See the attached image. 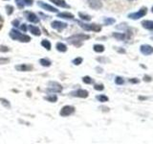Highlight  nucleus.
Masks as SVG:
<instances>
[{
    "instance_id": "f257e3e1",
    "label": "nucleus",
    "mask_w": 153,
    "mask_h": 144,
    "mask_svg": "<svg viewBox=\"0 0 153 144\" xmlns=\"http://www.w3.org/2000/svg\"><path fill=\"white\" fill-rule=\"evenodd\" d=\"M89 39H90L89 35L79 33V34H74L72 36L68 37V38H66V41L69 42L70 44L76 46V47H80V46L82 45V42Z\"/></svg>"
},
{
    "instance_id": "f03ea898",
    "label": "nucleus",
    "mask_w": 153,
    "mask_h": 144,
    "mask_svg": "<svg viewBox=\"0 0 153 144\" xmlns=\"http://www.w3.org/2000/svg\"><path fill=\"white\" fill-rule=\"evenodd\" d=\"M9 37L13 39V41H19V42H22V43H28L32 41V39H31L30 36L23 34V33L18 31V30L15 29V28L10 30Z\"/></svg>"
},
{
    "instance_id": "7ed1b4c3",
    "label": "nucleus",
    "mask_w": 153,
    "mask_h": 144,
    "mask_svg": "<svg viewBox=\"0 0 153 144\" xmlns=\"http://www.w3.org/2000/svg\"><path fill=\"white\" fill-rule=\"evenodd\" d=\"M76 22L80 25V28H82L84 30V31H87V32L92 31V32H96V33H99L101 31V25L96 24V23H85L80 20H76Z\"/></svg>"
},
{
    "instance_id": "20e7f679",
    "label": "nucleus",
    "mask_w": 153,
    "mask_h": 144,
    "mask_svg": "<svg viewBox=\"0 0 153 144\" xmlns=\"http://www.w3.org/2000/svg\"><path fill=\"white\" fill-rule=\"evenodd\" d=\"M62 89L63 86L59 83L55 81H50L48 82V86L46 89V92L48 94H51V93H60L62 91Z\"/></svg>"
},
{
    "instance_id": "39448f33",
    "label": "nucleus",
    "mask_w": 153,
    "mask_h": 144,
    "mask_svg": "<svg viewBox=\"0 0 153 144\" xmlns=\"http://www.w3.org/2000/svg\"><path fill=\"white\" fill-rule=\"evenodd\" d=\"M23 15L26 18L27 21H29L31 23H34V24H37V23L40 22V18H38L36 13L31 12V11H24L23 12Z\"/></svg>"
},
{
    "instance_id": "423d86ee",
    "label": "nucleus",
    "mask_w": 153,
    "mask_h": 144,
    "mask_svg": "<svg viewBox=\"0 0 153 144\" xmlns=\"http://www.w3.org/2000/svg\"><path fill=\"white\" fill-rule=\"evenodd\" d=\"M76 112V108L73 106H70V105H66V106H63L61 108L60 112H59V115L61 117H68L70 115H72Z\"/></svg>"
},
{
    "instance_id": "0eeeda50",
    "label": "nucleus",
    "mask_w": 153,
    "mask_h": 144,
    "mask_svg": "<svg viewBox=\"0 0 153 144\" xmlns=\"http://www.w3.org/2000/svg\"><path fill=\"white\" fill-rule=\"evenodd\" d=\"M147 14V7H143L139 10L138 12H135V13H131L129 14L127 16L130 19H133V20H137V19L141 18H144V16Z\"/></svg>"
},
{
    "instance_id": "6e6552de",
    "label": "nucleus",
    "mask_w": 153,
    "mask_h": 144,
    "mask_svg": "<svg viewBox=\"0 0 153 144\" xmlns=\"http://www.w3.org/2000/svg\"><path fill=\"white\" fill-rule=\"evenodd\" d=\"M70 96L72 97H77V98H82V99H85L89 96V92L88 90L86 89H76V90H73L69 93Z\"/></svg>"
},
{
    "instance_id": "1a4fd4ad",
    "label": "nucleus",
    "mask_w": 153,
    "mask_h": 144,
    "mask_svg": "<svg viewBox=\"0 0 153 144\" xmlns=\"http://www.w3.org/2000/svg\"><path fill=\"white\" fill-rule=\"evenodd\" d=\"M36 4H37V6H38L39 8H41L42 10H44V11H46V12L59 13V10H57L56 7H54V6L50 5V4H47V3H44L42 1H40V0L36 1Z\"/></svg>"
},
{
    "instance_id": "9d476101",
    "label": "nucleus",
    "mask_w": 153,
    "mask_h": 144,
    "mask_svg": "<svg viewBox=\"0 0 153 144\" xmlns=\"http://www.w3.org/2000/svg\"><path fill=\"white\" fill-rule=\"evenodd\" d=\"M51 27L59 32H62L64 29H66L68 27V24L66 22H62L59 20H54L51 22Z\"/></svg>"
},
{
    "instance_id": "9b49d317",
    "label": "nucleus",
    "mask_w": 153,
    "mask_h": 144,
    "mask_svg": "<svg viewBox=\"0 0 153 144\" xmlns=\"http://www.w3.org/2000/svg\"><path fill=\"white\" fill-rule=\"evenodd\" d=\"M15 68L16 71L19 72H30L33 71L34 65H31V63H20V65H16Z\"/></svg>"
},
{
    "instance_id": "f8f14e48",
    "label": "nucleus",
    "mask_w": 153,
    "mask_h": 144,
    "mask_svg": "<svg viewBox=\"0 0 153 144\" xmlns=\"http://www.w3.org/2000/svg\"><path fill=\"white\" fill-rule=\"evenodd\" d=\"M88 6L93 10H100L103 8V2L101 0H87Z\"/></svg>"
},
{
    "instance_id": "ddd939ff",
    "label": "nucleus",
    "mask_w": 153,
    "mask_h": 144,
    "mask_svg": "<svg viewBox=\"0 0 153 144\" xmlns=\"http://www.w3.org/2000/svg\"><path fill=\"white\" fill-rule=\"evenodd\" d=\"M140 51L143 55L149 56V55L153 54V47L149 44H143L140 46Z\"/></svg>"
},
{
    "instance_id": "4468645a",
    "label": "nucleus",
    "mask_w": 153,
    "mask_h": 144,
    "mask_svg": "<svg viewBox=\"0 0 153 144\" xmlns=\"http://www.w3.org/2000/svg\"><path fill=\"white\" fill-rule=\"evenodd\" d=\"M50 2H52L54 5H56L57 7L63 8V9H70L71 6L68 4L65 0H49Z\"/></svg>"
},
{
    "instance_id": "2eb2a0df",
    "label": "nucleus",
    "mask_w": 153,
    "mask_h": 144,
    "mask_svg": "<svg viewBox=\"0 0 153 144\" xmlns=\"http://www.w3.org/2000/svg\"><path fill=\"white\" fill-rule=\"evenodd\" d=\"M57 16L59 18L66 19V20H74L75 15L71 14L69 12H61V13H57Z\"/></svg>"
},
{
    "instance_id": "dca6fc26",
    "label": "nucleus",
    "mask_w": 153,
    "mask_h": 144,
    "mask_svg": "<svg viewBox=\"0 0 153 144\" xmlns=\"http://www.w3.org/2000/svg\"><path fill=\"white\" fill-rule=\"evenodd\" d=\"M28 31L32 34L33 36H36V37H40L41 36V31L40 29L37 27L36 25H28Z\"/></svg>"
},
{
    "instance_id": "f3484780",
    "label": "nucleus",
    "mask_w": 153,
    "mask_h": 144,
    "mask_svg": "<svg viewBox=\"0 0 153 144\" xmlns=\"http://www.w3.org/2000/svg\"><path fill=\"white\" fill-rule=\"evenodd\" d=\"M56 48H57V51L60 52V53H65V52H67V50H68L67 45L63 42H57Z\"/></svg>"
},
{
    "instance_id": "a211bd4d",
    "label": "nucleus",
    "mask_w": 153,
    "mask_h": 144,
    "mask_svg": "<svg viewBox=\"0 0 153 144\" xmlns=\"http://www.w3.org/2000/svg\"><path fill=\"white\" fill-rule=\"evenodd\" d=\"M141 24L145 29L153 31V21L152 20H143Z\"/></svg>"
},
{
    "instance_id": "6ab92c4d",
    "label": "nucleus",
    "mask_w": 153,
    "mask_h": 144,
    "mask_svg": "<svg viewBox=\"0 0 153 144\" xmlns=\"http://www.w3.org/2000/svg\"><path fill=\"white\" fill-rule=\"evenodd\" d=\"M40 44H41V46L43 48H45L47 51H50L51 48H52V44H51V41H48L47 39H42L41 41H40Z\"/></svg>"
},
{
    "instance_id": "aec40b11",
    "label": "nucleus",
    "mask_w": 153,
    "mask_h": 144,
    "mask_svg": "<svg viewBox=\"0 0 153 144\" xmlns=\"http://www.w3.org/2000/svg\"><path fill=\"white\" fill-rule=\"evenodd\" d=\"M43 99L46 100V101H48V102H51V103H56L57 101V96L56 94H53V93H51V94H48V95L44 96Z\"/></svg>"
},
{
    "instance_id": "412c9836",
    "label": "nucleus",
    "mask_w": 153,
    "mask_h": 144,
    "mask_svg": "<svg viewBox=\"0 0 153 144\" xmlns=\"http://www.w3.org/2000/svg\"><path fill=\"white\" fill-rule=\"evenodd\" d=\"M39 63L41 66H44V67H50L52 65V62L50 61L49 59L47 58H42L39 60Z\"/></svg>"
},
{
    "instance_id": "4be33fe9",
    "label": "nucleus",
    "mask_w": 153,
    "mask_h": 144,
    "mask_svg": "<svg viewBox=\"0 0 153 144\" xmlns=\"http://www.w3.org/2000/svg\"><path fill=\"white\" fill-rule=\"evenodd\" d=\"M112 37L116 39L117 41H124L125 38H126V35H125L124 33H117V32H115V33L112 34Z\"/></svg>"
},
{
    "instance_id": "5701e85b",
    "label": "nucleus",
    "mask_w": 153,
    "mask_h": 144,
    "mask_svg": "<svg viewBox=\"0 0 153 144\" xmlns=\"http://www.w3.org/2000/svg\"><path fill=\"white\" fill-rule=\"evenodd\" d=\"M93 50L96 53H103V52H104L105 47H104L103 44H94Z\"/></svg>"
},
{
    "instance_id": "b1692460",
    "label": "nucleus",
    "mask_w": 153,
    "mask_h": 144,
    "mask_svg": "<svg viewBox=\"0 0 153 144\" xmlns=\"http://www.w3.org/2000/svg\"><path fill=\"white\" fill-rule=\"evenodd\" d=\"M0 103H1V105L4 107L6 109H11V102L9 101L8 99H5V98H0Z\"/></svg>"
},
{
    "instance_id": "393cba45",
    "label": "nucleus",
    "mask_w": 153,
    "mask_h": 144,
    "mask_svg": "<svg viewBox=\"0 0 153 144\" xmlns=\"http://www.w3.org/2000/svg\"><path fill=\"white\" fill-rule=\"evenodd\" d=\"M5 11H6L7 15H12L13 14V12H15V8H13V5L8 4L5 6Z\"/></svg>"
},
{
    "instance_id": "a878e982",
    "label": "nucleus",
    "mask_w": 153,
    "mask_h": 144,
    "mask_svg": "<svg viewBox=\"0 0 153 144\" xmlns=\"http://www.w3.org/2000/svg\"><path fill=\"white\" fill-rule=\"evenodd\" d=\"M79 16H80V18L81 19V20H83V21H90L91 18H92L91 15H86V14H84V13H81V12L79 13Z\"/></svg>"
},
{
    "instance_id": "bb28decb",
    "label": "nucleus",
    "mask_w": 153,
    "mask_h": 144,
    "mask_svg": "<svg viewBox=\"0 0 153 144\" xmlns=\"http://www.w3.org/2000/svg\"><path fill=\"white\" fill-rule=\"evenodd\" d=\"M96 99L98 100L99 102H101V103H105V102H108L109 101V98L104 95V94H100V95H97L96 96Z\"/></svg>"
},
{
    "instance_id": "cd10ccee",
    "label": "nucleus",
    "mask_w": 153,
    "mask_h": 144,
    "mask_svg": "<svg viewBox=\"0 0 153 144\" xmlns=\"http://www.w3.org/2000/svg\"><path fill=\"white\" fill-rule=\"evenodd\" d=\"M115 22H116V19L115 18H103V23H104V25H106V26L114 24Z\"/></svg>"
},
{
    "instance_id": "c85d7f7f",
    "label": "nucleus",
    "mask_w": 153,
    "mask_h": 144,
    "mask_svg": "<svg viewBox=\"0 0 153 144\" xmlns=\"http://www.w3.org/2000/svg\"><path fill=\"white\" fill-rule=\"evenodd\" d=\"M82 82L86 85H91V84L94 83V80L91 78L90 76H84L82 77Z\"/></svg>"
},
{
    "instance_id": "c756f323",
    "label": "nucleus",
    "mask_w": 153,
    "mask_h": 144,
    "mask_svg": "<svg viewBox=\"0 0 153 144\" xmlns=\"http://www.w3.org/2000/svg\"><path fill=\"white\" fill-rule=\"evenodd\" d=\"M83 62V59L81 58V57H77V58H75L73 61H72V63L74 65H80L81 63Z\"/></svg>"
},
{
    "instance_id": "7c9ffc66",
    "label": "nucleus",
    "mask_w": 153,
    "mask_h": 144,
    "mask_svg": "<svg viewBox=\"0 0 153 144\" xmlns=\"http://www.w3.org/2000/svg\"><path fill=\"white\" fill-rule=\"evenodd\" d=\"M115 84L118 86H122L124 84V80L122 77H120V76H117L116 78H115Z\"/></svg>"
},
{
    "instance_id": "2f4dec72",
    "label": "nucleus",
    "mask_w": 153,
    "mask_h": 144,
    "mask_svg": "<svg viewBox=\"0 0 153 144\" xmlns=\"http://www.w3.org/2000/svg\"><path fill=\"white\" fill-rule=\"evenodd\" d=\"M15 4H16V6H17V8L19 10L24 9L25 4H24V2H23V0H15Z\"/></svg>"
},
{
    "instance_id": "473e14b6",
    "label": "nucleus",
    "mask_w": 153,
    "mask_h": 144,
    "mask_svg": "<svg viewBox=\"0 0 153 144\" xmlns=\"http://www.w3.org/2000/svg\"><path fill=\"white\" fill-rule=\"evenodd\" d=\"M94 89L98 90V91H103L104 89V86L103 84H96V85L94 86Z\"/></svg>"
},
{
    "instance_id": "72a5a7b5",
    "label": "nucleus",
    "mask_w": 153,
    "mask_h": 144,
    "mask_svg": "<svg viewBox=\"0 0 153 144\" xmlns=\"http://www.w3.org/2000/svg\"><path fill=\"white\" fill-rule=\"evenodd\" d=\"M11 62V60L9 58H3V57H0V65H7Z\"/></svg>"
},
{
    "instance_id": "f704fd0d",
    "label": "nucleus",
    "mask_w": 153,
    "mask_h": 144,
    "mask_svg": "<svg viewBox=\"0 0 153 144\" xmlns=\"http://www.w3.org/2000/svg\"><path fill=\"white\" fill-rule=\"evenodd\" d=\"M9 51H10V48L8 47V46L3 45V44L0 45V52H1V53H7Z\"/></svg>"
},
{
    "instance_id": "c9c22d12",
    "label": "nucleus",
    "mask_w": 153,
    "mask_h": 144,
    "mask_svg": "<svg viewBox=\"0 0 153 144\" xmlns=\"http://www.w3.org/2000/svg\"><path fill=\"white\" fill-rule=\"evenodd\" d=\"M18 28H20V31H22V32H27V31H28V25H27L26 23H22L21 25H19Z\"/></svg>"
},
{
    "instance_id": "e433bc0d",
    "label": "nucleus",
    "mask_w": 153,
    "mask_h": 144,
    "mask_svg": "<svg viewBox=\"0 0 153 144\" xmlns=\"http://www.w3.org/2000/svg\"><path fill=\"white\" fill-rule=\"evenodd\" d=\"M12 25L15 28H18L19 25H20V21L18 20V19H13V20L12 21Z\"/></svg>"
},
{
    "instance_id": "4c0bfd02",
    "label": "nucleus",
    "mask_w": 153,
    "mask_h": 144,
    "mask_svg": "<svg viewBox=\"0 0 153 144\" xmlns=\"http://www.w3.org/2000/svg\"><path fill=\"white\" fill-rule=\"evenodd\" d=\"M23 2H24V4H25V7L26 6L31 7V6H33L34 4V0H23Z\"/></svg>"
},
{
    "instance_id": "58836bf2",
    "label": "nucleus",
    "mask_w": 153,
    "mask_h": 144,
    "mask_svg": "<svg viewBox=\"0 0 153 144\" xmlns=\"http://www.w3.org/2000/svg\"><path fill=\"white\" fill-rule=\"evenodd\" d=\"M97 61L100 63H105V62H109V60L106 58H97Z\"/></svg>"
},
{
    "instance_id": "ea45409f",
    "label": "nucleus",
    "mask_w": 153,
    "mask_h": 144,
    "mask_svg": "<svg viewBox=\"0 0 153 144\" xmlns=\"http://www.w3.org/2000/svg\"><path fill=\"white\" fill-rule=\"evenodd\" d=\"M129 82L132 83V84H139L140 83V80H138L136 78H132V79H129Z\"/></svg>"
},
{
    "instance_id": "a19ab883",
    "label": "nucleus",
    "mask_w": 153,
    "mask_h": 144,
    "mask_svg": "<svg viewBox=\"0 0 153 144\" xmlns=\"http://www.w3.org/2000/svg\"><path fill=\"white\" fill-rule=\"evenodd\" d=\"M151 77L150 76H147V75H145L144 76V81L145 82H151Z\"/></svg>"
},
{
    "instance_id": "79ce46f5",
    "label": "nucleus",
    "mask_w": 153,
    "mask_h": 144,
    "mask_svg": "<svg viewBox=\"0 0 153 144\" xmlns=\"http://www.w3.org/2000/svg\"><path fill=\"white\" fill-rule=\"evenodd\" d=\"M3 25H4V18L0 15V30L3 28Z\"/></svg>"
},
{
    "instance_id": "37998d69",
    "label": "nucleus",
    "mask_w": 153,
    "mask_h": 144,
    "mask_svg": "<svg viewBox=\"0 0 153 144\" xmlns=\"http://www.w3.org/2000/svg\"><path fill=\"white\" fill-rule=\"evenodd\" d=\"M118 52L119 53H125V50L124 49H118Z\"/></svg>"
},
{
    "instance_id": "c03bdc74",
    "label": "nucleus",
    "mask_w": 153,
    "mask_h": 144,
    "mask_svg": "<svg viewBox=\"0 0 153 144\" xmlns=\"http://www.w3.org/2000/svg\"><path fill=\"white\" fill-rule=\"evenodd\" d=\"M141 100H145V99H147V97H139Z\"/></svg>"
},
{
    "instance_id": "a18cd8bd",
    "label": "nucleus",
    "mask_w": 153,
    "mask_h": 144,
    "mask_svg": "<svg viewBox=\"0 0 153 144\" xmlns=\"http://www.w3.org/2000/svg\"><path fill=\"white\" fill-rule=\"evenodd\" d=\"M151 12L153 13V6H152V8H151Z\"/></svg>"
},
{
    "instance_id": "49530a36",
    "label": "nucleus",
    "mask_w": 153,
    "mask_h": 144,
    "mask_svg": "<svg viewBox=\"0 0 153 144\" xmlns=\"http://www.w3.org/2000/svg\"><path fill=\"white\" fill-rule=\"evenodd\" d=\"M128 1H134V0H128Z\"/></svg>"
},
{
    "instance_id": "de8ad7c7",
    "label": "nucleus",
    "mask_w": 153,
    "mask_h": 144,
    "mask_svg": "<svg viewBox=\"0 0 153 144\" xmlns=\"http://www.w3.org/2000/svg\"><path fill=\"white\" fill-rule=\"evenodd\" d=\"M4 1H9V0H4Z\"/></svg>"
}]
</instances>
